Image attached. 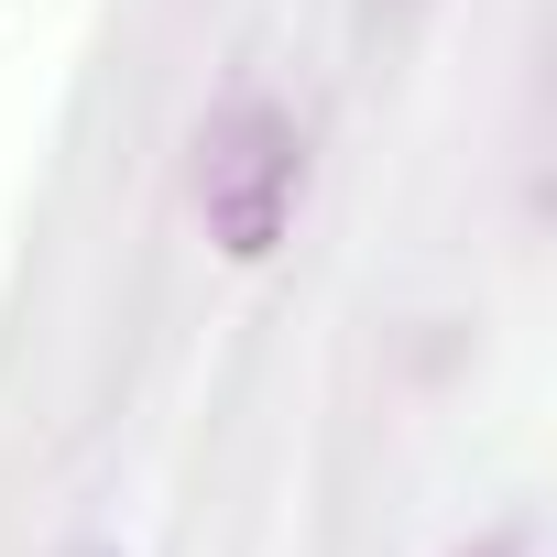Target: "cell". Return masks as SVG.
<instances>
[{"mask_svg": "<svg viewBox=\"0 0 557 557\" xmlns=\"http://www.w3.org/2000/svg\"><path fill=\"white\" fill-rule=\"evenodd\" d=\"M296 186H307V143L273 99H230L208 132H197V208H208V240L230 262H262L296 219Z\"/></svg>", "mask_w": 557, "mask_h": 557, "instance_id": "6da1fadb", "label": "cell"}, {"mask_svg": "<svg viewBox=\"0 0 557 557\" xmlns=\"http://www.w3.org/2000/svg\"><path fill=\"white\" fill-rule=\"evenodd\" d=\"M459 557H524V524H492V535H470Z\"/></svg>", "mask_w": 557, "mask_h": 557, "instance_id": "7a4b0ae2", "label": "cell"}]
</instances>
